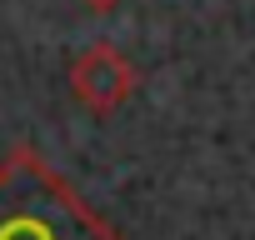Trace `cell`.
Instances as JSON below:
<instances>
[{
    "mask_svg": "<svg viewBox=\"0 0 255 240\" xmlns=\"http://www.w3.org/2000/svg\"><path fill=\"white\" fill-rule=\"evenodd\" d=\"M80 5H85V10H95V15H105V10H115V5H120V0H80Z\"/></svg>",
    "mask_w": 255,
    "mask_h": 240,
    "instance_id": "obj_3",
    "label": "cell"
},
{
    "mask_svg": "<svg viewBox=\"0 0 255 240\" xmlns=\"http://www.w3.org/2000/svg\"><path fill=\"white\" fill-rule=\"evenodd\" d=\"M0 240H125L35 150L0 160Z\"/></svg>",
    "mask_w": 255,
    "mask_h": 240,
    "instance_id": "obj_1",
    "label": "cell"
},
{
    "mask_svg": "<svg viewBox=\"0 0 255 240\" xmlns=\"http://www.w3.org/2000/svg\"><path fill=\"white\" fill-rule=\"evenodd\" d=\"M135 85H140V75H135L130 55H120V50L105 45V40L85 45V50L70 60V95H75L95 120L115 115L125 100L135 95Z\"/></svg>",
    "mask_w": 255,
    "mask_h": 240,
    "instance_id": "obj_2",
    "label": "cell"
}]
</instances>
